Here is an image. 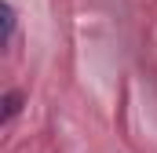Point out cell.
I'll return each mask as SVG.
<instances>
[{
  "mask_svg": "<svg viewBox=\"0 0 157 153\" xmlns=\"http://www.w3.org/2000/svg\"><path fill=\"white\" fill-rule=\"evenodd\" d=\"M11 33H15V11H11V4H4V44L11 40Z\"/></svg>",
  "mask_w": 157,
  "mask_h": 153,
  "instance_id": "6da1fadb",
  "label": "cell"
},
{
  "mask_svg": "<svg viewBox=\"0 0 157 153\" xmlns=\"http://www.w3.org/2000/svg\"><path fill=\"white\" fill-rule=\"evenodd\" d=\"M15 113H18V95L11 91V95L4 99V117H15Z\"/></svg>",
  "mask_w": 157,
  "mask_h": 153,
  "instance_id": "7a4b0ae2",
  "label": "cell"
}]
</instances>
